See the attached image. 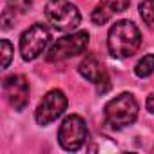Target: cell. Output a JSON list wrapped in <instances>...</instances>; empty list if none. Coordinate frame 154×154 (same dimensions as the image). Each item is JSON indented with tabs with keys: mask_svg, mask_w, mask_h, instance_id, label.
<instances>
[{
	"mask_svg": "<svg viewBox=\"0 0 154 154\" xmlns=\"http://www.w3.org/2000/svg\"><path fill=\"white\" fill-rule=\"evenodd\" d=\"M141 45V33L131 20H118L107 35V47L114 58H129Z\"/></svg>",
	"mask_w": 154,
	"mask_h": 154,
	"instance_id": "1",
	"label": "cell"
},
{
	"mask_svg": "<svg viewBox=\"0 0 154 154\" xmlns=\"http://www.w3.org/2000/svg\"><path fill=\"white\" fill-rule=\"evenodd\" d=\"M138 112H140L138 100L131 93H122L114 96L105 103V109H103L105 122L112 129H123L132 125L138 118Z\"/></svg>",
	"mask_w": 154,
	"mask_h": 154,
	"instance_id": "2",
	"label": "cell"
},
{
	"mask_svg": "<svg viewBox=\"0 0 154 154\" xmlns=\"http://www.w3.org/2000/svg\"><path fill=\"white\" fill-rule=\"evenodd\" d=\"M45 17L58 31H72L82 22L78 8L69 0H49L45 4Z\"/></svg>",
	"mask_w": 154,
	"mask_h": 154,
	"instance_id": "3",
	"label": "cell"
},
{
	"mask_svg": "<svg viewBox=\"0 0 154 154\" xmlns=\"http://www.w3.org/2000/svg\"><path fill=\"white\" fill-rule=\"evenodd\" d=\"M87 138H89L87 125L84 118L78 114H69L58 129V143L63 150H69V152L82 149Z\"/></svg>",
	"mask_w": 154,
	"mask_h": 154,
	"instance_id": "4",
	"label": "cell"
},
{
	"mask_svg": "<svg viewBox=\"0 0 154 154\" xmlns=\"http://www.w3.org/2000/svg\"><path fill=\"white\" fill-rule=\"evenodd\" d=\"M89 45V33L87 31H76L72 35H65L58 38L51 49L47 51V62H63L76 54H80Z\"/></svg>",
	"mask_w": 154,
	"mask_h": 154,
	"instance_id": "5",
	"label": "cell"
},
{
	"mask_svg": "<svg viewBox=\"0 0 154 154\" xmlns=\"http://www.w3.org/2000/svg\"><path fill=\"white\" fill-rule=\"evenodd\" d=\"M51 42V31L44 24H33L20 36V54L26 62L36 60L42 53H45Z\"/></svg>",
	"mask_w": 154,
	"mask_h": 154,
	"instance_id": "6",
	"label": "cell"
},
{
	"mask_svg": "<svg viewBox=\"0 0 154 154\" xmlns=\"http://www.w3.org/2000/svg\"><path fill=\"white\" fill-rule=\"evenodd\" d=\"M65 109H67V96L63 94V91L53 89L40 100V103L35 111V120L38 125L45 127V125L53 123L54 120H58L65 112Z\"/></svg>",
	"mask_w": 154,
	"mask_h": 154,
	"instance_id": "7",
	"label": "cell"
},
{
	"mask_svg": "<svg viewBox=\"0 0 154 154\" xmlns=\"http://www.w3.org/2000/svg\"><path fill=\"white\" fill-rule=\"evenodd\" d=\"M2 93H4L8 103L17 112H22L29 103V82L22 74L6 76L2 82Z\"/></svg>",
	"mask_w": 154,
	"mask_h": 154,
	"instance_id": "8",
	"label": "cell"
},
{
	"mask_svg": "<svg viewBox=\"0 0 154 154\" xmlns=\"http://www.w3.org/2000/svg\"><path fill=\"white\" fill-rule=\"evenodd\" d=\"M78 71H80V74L84 76L85 80H89L91 84L96 85V89H98L100 94H103V93H107V91L111 89L109 74H107L105 67L102 65V62H100L96 56L89 54L87 58H84L82 63L78 65Z\"/></svg>",
	"mask_w": 154,
	"mask_h": 154,
	"instance_id": "9",
	"label": "cell"
},
{
	"mask_svg": "<svg viewBox=\"0 0 154 154\" xmlns=\"http://www.w3.org/2000/svg\"><path fill=\"white\" fill-rule=\"evenodd\" d=\"M131 0H100L98 6L93 9L91 13V20L96 26H103L107 24L116 13H122L129 8Z\"/></svg>",
	"mask_w": 154,
	"mask_h": 154,
	"instance_id": "10",
	"label": "cell"
},
{
	"mask_svg": "<svg viewBox=\"0 0 154 154\" xmlns=\"http://www.w3.org/2000/svg\"><path fill=\"white\" fill-rule=\"evenodd\" d=\"M134 72L140 78H147L154 72V54H145L136 65H134Z\"/></svg>",
	"mask_w": 154,
	"mask_h": 154,
	"instance_id": "11",
	"label": "cell"
},
{
	"mask_svg": "<svg viewBox=\"0 0 154 154\" xmlns=\"http://www.w3.org/2000/svg\"><path fill=\"white\" fill-rule=\"evenodd\" d=\"M140 17L147 26L154 27V0H143L140 4Z\"/></svg>",
	"mask_w": 154,
	"mask_h": 154,
	"instance_id": "12",
	"label": "cell"
},
{
	"mask_svg": "<svg viewBox=\"0 0 154 154\" xmlns=\"http://www.w3.org/2000/svg\"><path fill=\"white\" fill-rule=\"evenodd\" d=\"M0 53H2V69H8L9 63H11V58H13V45L9 44V40H2L0 42Z\"/></svg>",
	"mask_w": 154,
	"mask_h": 154,
	"instance_id": "13",
	"label": "cell"
},
{
	"mask_svg": "<svg viewBox=\"0 0 154 154\" xmlns=\"http://www.w3.org/2000/svg\"><path fill=\"white\" fill-rule=\"evenodd\" d=\"M145 107H147V111H149V112H152V114H154V89H152V91H150V94L147 96Z\"/></svg>",
	"mask_w": 154,
	"mask_h": 154,
	"instance_id": "14",
	"label": "cell"
}]
</instances>
